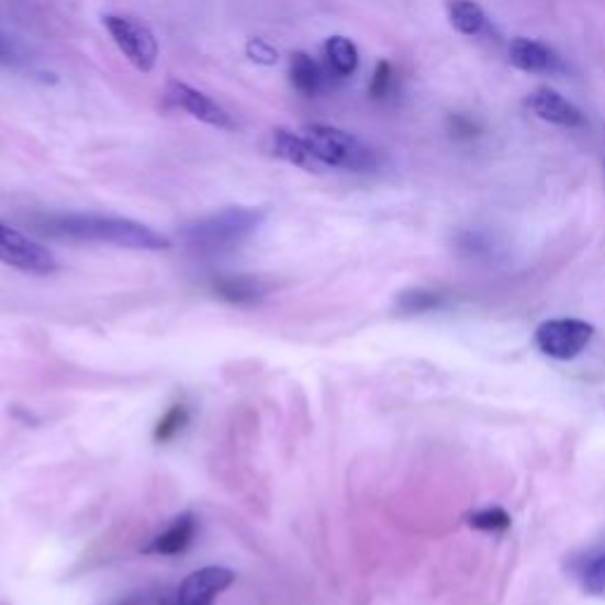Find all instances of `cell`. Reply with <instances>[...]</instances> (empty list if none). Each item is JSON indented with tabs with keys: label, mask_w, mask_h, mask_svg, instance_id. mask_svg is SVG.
<instances>
[{
	"label": "cell",
	"mask_w": 605,
	"mask_h": 605,
	"mask_svg": "<svg viewBox=\"0 0 605 605\" xmlns=\"http://www.w3.org/2000/svg\"><path fill=\"white\" fill-rule=\"evenodd\" d=\"M166 98L168 102H173L176 107H180L182 112H188L192 119L206 123L211 128L219 131H232L235 128V121L223 110V107L211 100L204 92L182 83V81H168L166 86Z\"/></svg>",
	"instance_id": "cell-8"
},
{
	"label": "cell",
	"mask_w": 605,
	"mask_h": 605,
	"mask_svg": "<svg viewBox=\"0 0 605 605\" xmlns=\"http://www.w3.org/2000/svg\"><path fill=\"white\" fill-rule=\"evenodd\" d=\"M211 289L215 296L235 305H254L268 293L266 282L251 275H221L213 279Z\"/></svg>",
	"instance_id": "cell-12"
},
{
	"label": "cell",
	"mask_w": 605,
	"mask_h": 605,
	"mask_svg": "<svg viewBox=\"0 0 605 605\" xmlns=\"http://www.w3.org/2000/svg\"><path fill=\"white\" fill-rule=\"evenodd\" d=\"M36 227L43 235L55 239L112 244L119 248H135V251H161V248L170 246V242L157 229L128 219H112V215H45Z\"/></svg>",
	"instance_id": "cell-1"
},
{
	"label": "cell",
	"mask_w": 605,
	"mask_h": 605,
	"mask_svg": "<svg viewBox=\"0 0 605 605\" xmlns=\"http://www.w3.org/2000/svg\"><path fill=\"white\" fill-rule=\"evenodd\" d=\"M121 605H133V601H128V603H121Z\"/></svg>",
	"instance_id": "cell-24"
},
{
	"label": "cell",
	"mask_w": 605,
	"mask_h": 605,
	"mask_svg": "<svg viewBox=\"0 0 605 605\" xmlns=\"http://www.w3.org/2000/svg\"><path fill=\"white\" fill-rule=\"evenodd\" d=\"M0 260L10 268H18L22 272L34 275H51L55 272L57 258L48 251V248L31 242L22 232L12 229L0 223Z\"/></svg>",
	"instance_id": "cell-6"
},
{
	"label": "cell",
	"mask_w": 605,
	"mask_h": 605,
	"mask_svg": "<svg viewBox=\"0 0 605 605\" xmlns=\"http://www.w3.org/2000/svg\"><path fill=\"white\" fill-rule=\"evenodd\" d=\"M102 24L110 31L116 48L126 55L137 71L149 74L154 69L159 57V43L149 26L133 18H121V14H107V18H102Z\"/></svg>",
	"instance_id": "cell-5"
},
{
	"label": "cell",
	"mask_w": 605,
	"mask_h": 605,
	"mask_svg": "<svg viewBox=\"0 0 605 605\" xmlns=\"http://www.w3.org/2000/svg\"><path fill=\"white\" fill-rule=\"evenodd\" d=\"M525 107L537 119L553 123V126H561V128H584L586 126V119L578 110V107L570 100H565L561 92L553 88H547V86L533 90L525 100Z\"/></svg>",
	"instance_id": "cell-9"
},
{
	"label": "cell",
	"mask_w": 605,
	"mask_h": 605,
	"mask_svg": "<svg viewBox=\"0 0 605 605\" xmlns=\"http://www.w3.org/2000/svg\"><path fill=\"white\" fill-rule=\"evenodd\" d=\"M440 305V299L430 291H405L400 296V307L405 313H426V310H433Z\"/></svg>",
	"instance_id": "cell-21"
},
{
	"label": "cell",
	"mask_w": 605,
	"mask_h": 605,
	"mask_svg": "<svg viewBox=\"0 0 605 605\" xmlns=\"http://www.w3.org/2000/svg\"><path fill=\"white\" fill-rule=\"evenodd\" d=\"M575 580L584 589V594L603 598L605 596V549L586 551L572 563Z\"/></svg>",
	"instance_id": "cell-15"
},
{
	"label": "cell",
	"mask_w": 605,
	"mask_h": 605,
	"mask_svg": "<svg viewBox=\"0 0 605 605\" xmlns=\"http://www.w3.org/2000/svg\"><path fill=\"white\" fill-rule=\"evenodd\" d=\"M0 61H12V51L3 41H0Z\"/></svg>",
	"instance_id": "cell-23"
},
{
	"label": "cell",
	"mask_w": 605,
	"mask_h": 605,
	"mask_svg": "<svg viewBox=\"0 0 605 605\" xmlns=\"http://www.w3.org/2000/svg\"><path fill=\"white\" fill-rule=\"evenodd\" d=\"M232 582H235V572L227 568H201L184 578L178 592L173 596H166L161 605H213L215 598L232 586Z\"/></svg>",
	"instance_id": "cell-7"
},
{
	"label": "cell",
	"mask_w": 605,
	"mask_h": 605,
	"mask_svg": "<svg viewBox=\"0 0 605 605\" xmlns=\"http://www.w3.org/2000/svg\"><path fill=\"white\" fill-rule=\"evenodd\" d=\"M447 10L449 22H452V26L463 36H478L488 24L483 8L473 3V0H452Z\"/></svg>",
	"instance_id": "cell-17"
},
{
	"label": "cell",
	"mask_w": 605,
	"mask_h": 605,
	"mask_svg": "<svg viewBox=\"0 0 605 605\" xmlns=\"http://www.w3.org/2000/svg\"><path fill=\"white\" fill-rule=\"evenodd\" d=\"M188 424H190L188 405H184V402H176V405H170L164 412V416L159 418L157 426H154V442L166 445L170 440H176Z\"/></svg>",
	"instance_id": "cell-18"
},
{
	"label": "cell",
	"mask_w": 605,
	"mask_h": 605,
	"mask_svg": "<svg viewBox=\"0 0 605 605\" xmlns=\"http://www.w3.org/2000/svg\"><path fill=\"white\" fill-rule=\"evenodd\" d=\"M262 223L258 209H225L184 229V242L199 256H221L244 244Z\"/></svg>",
	"instance_id": "cell-2"
},
{
	"label": "cell",
	"mask_w": 605,
	"mask_h": 605,
	"mask_svg": "<svg viewBox=\"0 0 605 605\" xmlns=\"http://www.w3.org/2000/svg\"><path fill=\"white\" fill-rule=\"evenodd\" d=\"M391 86H393V67L388 65V61H379L374 69V76H371L369 96L377 100H383L388 92H391Z\"/></svg>",
	"instance_id": "cell-22"
},
{
	"label": "cell",
	"mask_w": 605,
	"mask_h": 605,
	"mask_svg": "<svg viewBox=\"0 0 605 605\" xmlns=\"http://www.w3.org/2000/svg\"><path fill=\"white\" fill-rule=\"evenodd\" d=\"M272 152H275V157L284 159V161L299 166L303 170H310V173H313V170H322L324 168L315 159V154H313V149H310V145L305 143V137L291 133V131H284V128L275 131V135H272Z\"/></svg>",
	"instance_id": "cell-14"
},
{
	"label": "cell",
	"mask_w": 605,
	"mask_h": 605,
	"mask_svg": "<svg viewBox=\"0 0 605 605\" xmlns=\"http://www.w3.org/2000/svg\"><path fill=\"white\" fill-rule=\"evenodd\" d=\"M324 57H327L329 69L346 79V76H352L360 67V51L350 38L346 36H332L324 43Z\"/></svg>",
	"instance_id": "cell-16"
},
{
	"label": "cell",
	"mask_w": 605,
	"mask_h": 605,
	"mask_svg": "<svg viewBox=\"0 0 605 605\" xmlns=\"http://www.w3.org/2000/svg\"><path fill=\"white\" fill-rule=\"evenodd\" d=\"M289 81L303 98H315L327 86V71L307 53H293L289 59Z\"/></svg>",
	"instance_id": "cell-13"
},
{
	"label": "cell",
	"mask_w": 605,
	"mask_h": 605,
	"mask_svg": "<svg viewBox=\"0 0 605 605\" xmlns=\"http://www.w3.org/2000/svg\"><path fill=\"white\" fill-rule=\"evenodd\" d=\"M303 137L324 168H344L355 170V173H365V170L377 166L374 149L365 145L360 137L340 128L315 123V126H307L303 131Z\"/></svg>",
	"instance_id": "cell-3"
},
{
	"label": "cell",
	"mask_w": 605,
	"mask_h": 605,
	"mask_svg": "<svg viewBox=\"0 0 605 605\" xmlns=\"http://www.w3.org/2000/svg\"><path fill=\"white\" fill-rule=\"evenodd\" d=\"M246 57L260 67H275L279 61V53L275 45H270L266 38H248L244 45Z\"/></svg>",
	"instance_id": "cell-20"
},
{
	"label": "cell",
	"mask_w": 605,
	"mask_h": 605,
	"mask_svg": "<svg viewBox=\"0 0 605 605\" xmlns=\"http://www.w3.org/2000/svg\"><path fill=\"white\" fill-rule=\"evenodd\" d=\"M467 525L480 533H504L511 527V516L500 506H488L467 516Z\"/></svg>",
	"instance_id": "cell-19"
},
{
	"label": "cell",
	"mask_w": 605,
	"mask_h": 605,
	"mask_svg": "<svg viewBox=\"0 0 605 605\" xmlns=\"http://www.w3.org/2000/svg\"><path fill=\"white\" fill-rule=\"evenodd\" d=\"M508 59L516 69L527 74H551L561 67L558 55L549 48V45L533 38H523V36L508 43Z\"/></svg>",
	"instance_id": "cell-10"
},
{
	"label": "cell",
	"mask_w": 605,
	"mask_h": 605,
	"mask_svg": "<svg viewBox=\"0 0 605 605\" xmlns=\"http://www.w3.org/2000/svg\"><path fill=\"white\" fill-rule=\"evenodd\" d=\"M194 535H197V518L188 511V514H180L178 518H173V523H170L161 535L154 537L145 547V553H152V556L184 553L194 541Z\"/></svg>",
	"instance_id": "cell-11"
},
{
	"label": "cell",
	"mask_w": 605,
	"mask_h": 605,
	"mask_svg": "<svg viewBox=\"0 0 605 605\" xmlns=\"http://www.w3.org/2000/svg\"><path fill=\"white\" fill-rule=\"evenodd\" d=\"M594 324L575 317L541 322L535 332V346L551 360H575L594 338Z\"/></svg>",
	"instance_id": "cell-4"
}]
</instances>
